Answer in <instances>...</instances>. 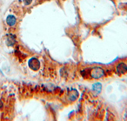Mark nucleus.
Segmentation results:
<instances>
[{
	"instance_id": "7ed1b4c3",
	"label": "nucleus",
	"mask_w": 127,
	"mask_h": 121,
	"mask_svg": "<svg viewBox=\"0 0 127 121\" xmlns=\"http://www.w3.org/2000/svg\"><path fill=\"white\" fill-rule=\"evenodd\" d=\"M6 23L8 26H13L16 23V18L15 16L10 15L6 17Z\"/></svg>"
},
{
	"instance_id": "f257e3e1",
	"label": "nucleus",
	"mask_w": 127,
	"mask_h": 121,
	"mask_svg": "<svg viewBox=\"0 0 127 121\" xmlns=\"http://www.w3.org/2000/svg\"><path fill=\"white\" fill-rule=\"evenodd\" d=\"M104 70L101 68H100V67L94 68L91 71V76L94 78H101L102 76H104Z\"/></svg>"
},
{
	"instance_id": "423d86ee",
	"label": "nucleus",
	"mask_w": 127,
	"mask_h": 121,
	"mask_svg": "<svg viewBox=\"0 0 127 121\" xmlns=\"http://www.w3.org/2000/svg\"><path fill=\"white\" fill-rule=\"evenodd\" d=\"M32 1V0H23L24 3V4L26 5H29V4H30L31 3Z\"/></svg>"
},
{
	"instance_id": "20e7f679",
	"label": "nucleus",
	"mask_w": 127,
	"mask_h": 121,
	"mask_svg": "<svg viewBox=\"0 0 127 121\" xmlns=\"http://www.w3.org/2000/svg\"><path fill=\"white\" fill-rule=\"evenodd\" d=\"M117 70L119 73H124L127 71V67L124 63H120L117 66Z\"/></svg>"
},
{
	"instance_id": "39448f33",
	"label": "nucleus",
	"mask_w": 127,
	"mask_h": 121,
	"mask_svg": "<svg viewBox=\"0 0 127 121\" xmlns=\"http://www.w3.org/2000/svg\"><path fill=\"white\" fill-rule=\"evenodd\" d=\"M93 89L97 93H100L102 90V85L100 83H96L93 85Z\"/></svg>"
},
{
	"instance_id": "f03ea898",
	"label": "nucleus",
	"mask_w": 127,
	"mask_h": 121,
	"mask_svg": "<svg viewBox=\"0 0 127 121\" xmlns=\"http://www.w3.org/2000/svg\"><path fill=\"white\" fill-rule=\"evenodd\" d=\"M28 64H29V66L30 67L31 69L34 71L38 70L39 68V66H40L39 60L36 58H32V59H31L29 60V62H28Z\"/></svg>"
},
{
	"instance_id": "0eeeda50",
	"label": "nucleus",
	"mask_w": 127,
	"mask_h": 121,
	"mask_svg": "<svg viewBox=\"0 0 127 121\" xmlns=\"http://www.w3.org/2000/svg\"><path fill=\"white\" fill-rule=\"evenodd\" d=\"M2 107H3V103H2V101L0 100V109H1Z\"/></svg>"
}]
</instances>
